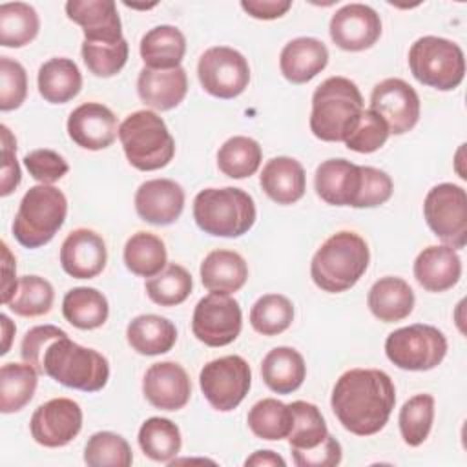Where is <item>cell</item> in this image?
I'll return each mask as SVG.
<instances>
[{
    "mask_svg": "<svg viewBox=\"0 0 467 467\" xmlns=\"http://www.w3.org/2000/svg\"><path fill=\"white\" fill-rule=\"evenodd\" d=\"M38 93L49 104H66L80 93L82 75L78 66L66 57H55L38 69Z\"/></svg>",
    "mask_w": 467,
    "mask_h": 467,
    "instance_id": "1f68e13d",
    "label": "cell"
},
{
    "mask_svg": "<svg viewBox=\"0 0 467 467\" xmlns=\"http://www.w3.org/2000/svg\"><path fill=\"white\" fill-rule=\"evenodd\" d=\"M243 328V312L230 294L210 292L193 308L192 332L208 347H226L237 339Z\"/></svg>",
    "mask_w": 467,
    "mask_h": 467,
    "instance_id": "4fadbf2b",
    "label": "cell"
},
{
    "mask_svg": "<svg viewBox=\"0 0 467 467\" xmlns=\"http://www.w3.org/2000/svg\"><path fill=\"white\" fill-rule=\"evenodd\" d=\"M363 111L359 88L347 77L323 80L312 95L310 131L325 142H343Z\"/></svg>",
    "mask_w": 467,
    "mask_h": 467,
    "instance_id": "3957f363",
    "label": "cell"
},
{
    "mask_svg": "<svg viewBox=\"0 0 467 467\" xmlns=\"http://www.w3.org/2000/svg\"><path fill=\"white\" fill-rule=\"evenodd\" d=\"M409 67L420 84L451 91L465 77V57L456 42L427 35L410 46Z\"/></svg>",
    "mask_w": 467,
    "mask_h": 467,
    "instance_id": "ba28073f",
    "label": "cell"
},
{
    "mask_svg": "<svg viewBox=\"0 0 467 467\" xmlns=\"http://www.w3.org/2000/svg\"><path fill=\"white\" fill-rule=\"evenodd\" d=\"M27 97V75L18 60L0 57V109L11 111Z\"/></svg>",
    "mask_w": 467,
    "mask_h": 467,
    "instance_id": "c3c4849f",
    "label": "cell"
},
{
    "mask_svg": "<svg viewBox=\"0 0 467 467\" xmlns=\"http://www.w3.org/2000/svg\"><path fill=\"white\" fill-rule=\"evenodd\" d=\"M414 277L427 292H445L462 277V259L447 244L423 248L414 261Z\"/></svg>",
    "mask_w": 467,
    "mask_h": 467,
    "instance_id": "cb8c5ba5",
    "label": "cell"
},
{
    "mask_svg": "<svg viewBox=\"0 0 467 467\" xmlns=\"http://www.w3.org/2000/svg\"><path fill=\"white\" fill-rule=\"evenodd\" d=\"M341 443L332 434H328V438L319 447L294 454L292 458L297 467H334L341 462Z\"/></svg>",
    "mask_w": 467,
    "mask_h": 467,
    "instance_id": "db71d44e",
    "label": "cell"
},
{
    "mask_svg": "<svg viewBox=\"0 0 467 467\" xmlns=\"http://www.w3.org/2000/svg\"><path fill=\"white\" fill-rule=\"evenodd\" d=\"M368 244L356 232L341 230L330 235L314 254L310 277L317 288L339 294L352 288L368 268Z\"/></svg>",
    "mask_w": 467,
    "mask_h": 467,
    "instance_id": "7a4b0ae2",
    "label": "cell"
},
{
    "mask_svg": "<svg viewBox=\"0 0 467 467\" xmlns=\"http://www.w3.org/2000/svg\"><path fill=\"white\" fill-rule=\"evenodd\" d=\"M367 305L372 316L379 321L396 323L409 317V314L412 312L414 292L405 279L385 275L370 286Z\"/></svg>",
    "mask_w": 467,
    "mask_h": 467,
    "instance_id": "83f0119b",
    "label": "cell"
},
{
    "mask_svg": "<svg viewBox=\"0 0 467 467\" xmlns=\"http://www.w3.org/2000/svg\"><path fill=\"white\" fill-rule=\"evenodd\" d=\"M55 290L51 283L40 275H22L11 301L5 305L11 312L22 317L44 316L51 310Z\"/></svg>",
    "mask_w": 467,
    "mask_h": 467,
    "instance_id": "b9f144b4",
    "label": "cell"
},
{
    "mask_svg": "<svg viewBox=\"0 0 467 467\" xmlns=\"http://www.w3.org/2000/svg\"><path fill=\"white\" fill-rule=\"evenodd\" d=\"M38 372L29 363H5L0 368V410L4 414L22 410L36 390Z\"/></svg>",
    "mask_w": 467,
    "mask_h": 467,
    "instance_id": "836d02e7",
    "label": "cell"
},
{
    "mask_svg": "<svg viewBox=\"0 0 467 467\" xmlns=\"http://www.w3.org/2000/svg\"><path fill=\"white\" fill-rule=\"evenodd\" d=\"M328 64L327 46L314 36H297L285 44L279 55L283 77L292 84H305Z\"/></svg>",
    "mask_w": 467,
    "mask_h": 467,
    "instance_id": "d4e9b609",
    "label": "cell"
},
{
    "mask_svg": "<svg viewBox=\"0 0 467 467\" xmlns=\"http://www.w3.org/2000/svg\"><path fill=\"white\" fill-rule=\"evenodd\" d=\"M241 7L257 20H274L283 16L290 7V0H243Z\"/></svg>",
    "mask_w": 467,
    "mask_h": 467,
    "instance_id": "11a10c76",
    "label": "cell"
},
{
    "mask_svg": "<svg viewBox=\"0 0 467 467\" xmlns=\"http://www.w3.org/2000/svg\"><path fill=\"white\" fill-rule=\"evenodd\" d=\"M139 447L153 462L170 463L181 451L182 438L179 427L168 418H148L139 429Z\"/></svg>",
    "mask_w": 467,
    "mask_h": 467,
    "instance_id": "d590c367",
    "label": "cell"
},
{
    "mask_svg": "<svg viewBox=\"0 0 467 467\" xmlns=\"http://www.w3.org/2000/svg\"><path fill=\"white\" fill-rule=\"evenodd\" d=\"M188 91V77L184 67L151 69L142 67L137 78V93L140 100L159 111L177 108Z\"/></svg>",
    "mask_w": 467,
    "mask_h": 467,
    "instance_id": "603a6c76",
    "label": "cell"
},
{
    "mask_svg": "<svg viewBox=\"0 0 467 467\" xmlns=\"http://www.w3.org/2000/svg\"><path fill=\"white\" fill-rule=\"evenodd\" d=\"M144 398L161 410H179L192 396L188 372L175 361L153 363L142 378Z\"/></svg>",
    "mask_w": 467,
    "mask_h": 467,
    "instance_id": "d6986e66",
    "label": "cell"
},
{
    "mask_svg": "<svg viewBox=\"0 0 467 467\" xmlns=\"http://www.w3.org/2000/svg\"><path fill=\"white\" fill-rule=\"evenodd\" d=\"M15 272H16V261L9 252V246L2 243V303L4 305H7L16 292L18 279Z\"/></svg>",
    "mask_w": 467,
    "mask_h": 467,
    "instance_id": "9f6ffc18",
    "label": "cell"
},
{
    "mask_svg": "<svg viewBox=\"0 0 467 467\" xmlns=\"http://www.w3.org/2000/svg\"><path fill=\"white\" fill-rule=\"evenodd\" d=\"M66 15L84 31L86 42L117 44L122 36V24L113 0H69Z\"/></svg>",
    "mask_w": 467,
    "mask_h": 467,
    "instance_id": "7402d4cb",
    "label": "cell"
},
{
    "mask_svg": "<svg viewBox=\"0 0 467 467\" xmlns=\"http://www.w3.org/2000/svg\"><path fill=\"white\" fill-rule=\"evenodd\" d=\"M67 215V199L53 184L31 186L13 221V235L26 248L47 244L62 228Z\"/></svg>",
    "mask_w": 467,
    "mask_h": 467,
    "instance_id": "52a82bcc",
    "label": "cell"
},
{
    "mask_svg": "<svg viewBox=\"0 0 467 467\" xmlns=\"http://www.w3.org/2000/svg\"><path fill=\"white\" fill-rule=\"evenodd\" d=\"M128 345L142 356H159L173 348L177 341L175 325L157 314H140L126 327Z\"/></svg>",
    "mask_w": 467,
    "mask_h": 467,
    "instance_id": "f1b7e54d",
    "label": "cell"
},
{
    "mask_svg": "<svg viewBox=\"0 0 467 467\" xmlns=\"http://www.w3.org/2000/svg\"><path fill=\"white\" fill-rule=\"evenodd\" d=\"M62 336H67L62 328L55 325H38L33 327L26 332L22 345H20V354L22 359L36 368V372H42V356L47 348V345Z\"/></svg>",
    "mask_w": 467,
    "mask_h": 467,
    "instance_id": "f907efd6",
    "label": "cell"
},
{
    "mask_svg": "<svg viewBox=\"0 0 467 467\" xmlns=\"http://www.w3.org/2000/svg\"><path fill=\"white\" fill-rule=\"evenodd\" d=\"M62 314L67 323L80 330H93L106 323L109 305L102 292L91 286H77L66 292L62 299Z\"/></svg>",
    "mask_w": 467,
    "mask_h": 467,
    "instance_id": "d6a6232c",
    "label": "cell"
},
{
    "mask_svg": "<svg viewBox=\"0 0 467 467\" xmlns=\"http://www.w3.org/2000/svg\"><path fill=\"white\" fill-rule=\"evenodd\" d=\"M0 325H2V336H4V343H2V350H0V354L4 356V354H7V352H9L11 339H13V336H15L16 327L11 323V319H9L5 314H2V316H0Z\"/></svg>",
    "mask_w": 467,
    "mask_h": 467,
    "instance_id": "680465c9",
    "label": "cell"
},
{
    "mask_svg": "<svg viewBox=\"0 0 467 467\" xmlns=\"http://www.w3.org/2000/svg\"><path fill=\"white\" fill-rule=\"evenodd\" d=\"M197 77L206 93L228 100L239 97L246 89L250 82V66L237 49L213 46L201 55Z\"/></svg>",
    "mask_w": 467,
    "mask_h": 467,
    "instance_id": "7c38bea8",
    "label": "cell"
},
{
    "mask_svg": "<svg viewBox=\"0 0 467 467\" xmlns=\"http://www.w3.org/2000/svg\"><path fill=\"white\" fill-rule=\"evenodd\" d=\"M82 60L89 73L100 78L117 75L128 62L130 46L126 38L117 44H99V42H82Z\"/></svg>",
    "mask_w": 467,
    "mask_h": 467,
    "instance_id": "bcb514c9",
    "label": "cell"
},
{
    "mask_svg": "<svg viewBox=\"0 0 467 467\" xmlns=\"http://www.w3.org/2000/svg\"><path fill=\"white\" fill-rule=\"evenodd\" d=\"M67 135L84 150H104L111 146L119 135L117 117L100 102H84L69 113Z\"/></svg>",
    "mask_w": 467,
    "mask_h": 467,
    "instance_id": "e0dca14e",
    "label": "cell"
},
{
    "mask_svg": "<svg viewBox=\"0 0 467 467\" xmlns=\"http://www.w3.org/2000/svg\"><path fill=\"white\" fill-rule=\"evenodd\" d=\"M57 383L84 392L102 390L109 379V363L95 348L62 336L51 341L42 356V372Z\"/></svg>",
    "mask_w": 467,
    "mask_h": 467,
    "instance_id": "277c9868",
    "label": "cell"
},
{
    "mask_svg": "<svg viewBox=\"0 0 467 467\" xmlns=\"http://www.w3.org/2000/svg\"><path fill=\"white\" fill-rule=\"evenodd\" d=\"M246 423L257 438L279 441L283 438H288L294 425V414L290 405L275 398H265L252 405Z\"/></svg>",
    "mask_w": 467,
    "mask_h": 467,
    "instance_id": "74e56055",
    "label": "cell"
},
{
    "mask_svg": "<svg viewBox=\"0 0 467 467\" xmlns=\"http://www.w3.org/2000/svg\"><path fill=\"white\" fill-rule=\"evenodd\" d=\"M199 385L215 410L230 412L246 398L252 385V368L241 356H223L201 368Z\"/></svg>",
    "mask_w": 467,
    "mask_h": 467,
    "instance_id": "8fae6325",
    "label": "cell"
},
{
    "mask_svg": "<svg viewBox=\"0 0 467 467\" xmlns=\"http://www.w3.org/2000/svg\"><path fill=\"white\" fill-rule=\"evenodd\" d=\"M288 405L294 414V425L288 434L292 456L319 447L330 434L321 410L314 403L303 400L292 401Z\"/></svg>",
    "mask_w": 467,
    "mask_h": 467,
    "instance_id": "8d00e7d4",
    "label": "cell"
},
{
    "mask_svg": "<svg viewBox=\"0 0 467 467\" xmlns=\"http://www.w3.org/2000/svg\"><path fill=\"white\" fill-rule=\"evenodd\" d=\"M255 217V202L241 188H204L193 199L197 226L215 237H241L254 226Z\"/></svg>",
    "mask_w": 467,
    "mask_h": 467,
    "instance_id": "5b68a950",
    "label": "cell"
},
{
    "mask_svg": "<svg viewBox=\"0 0 467 467\" xmlns=\"http://www.w3.org/2000/svg\"><path fill=\"white\" fill-rule=\"evenodd\" d=\"M106 261V243L89 228L73 230L60 246V266L75 279L97 277L104 270Z\"/></svg>",
    "mask_w": 467,
    "mask_h": 467,
    "instance_id": "44dd1931",
    "label": "cell"
},
{
    "mask_svg": "<svg viewBox=\"0 0 467 467\" xmlns=\"http://www.w3.org/2000/svg\"><path fill=\"white\" fill-rule=\"evenodd\" d=\"M389 135L390 131L385 120L372 109H363L343 142L352 151L372 153L387 142Z\"/></svg>",
    "mask_w": 467,
    "mask_h": 467,
    "instance_id": "7dc6e473",
    "label": "cell"
},
{
    "mask_svg": "<svg viewBox=\"0 0 467 467\" xmlns=\"http://www.w3.org/2000/svg\"><path fill=\"white\" fill-rule=\"evenodd\" d=\"M31 436L44 447H64L82 429V409L69 398H53L36 407L29 421Z\"/></svg>",
    "mask_w": 467,
    "mask_h": 467,
    "instance_id": "9a60e30c",
    "label": "cell"
},
{
    "mask_svg": "<svg viewBox=\"0 0 467 467\" xmlns=\"http://www.w3.org/2000/svg\"><path fill=\"white\" fill-rule=\"evenodd\" d=\"M259 184L274 202L294 204L306 190L305 168L294 157H274L263 166Z\"/></svg>",
    "mask_w": 467,
    "mask_h": 467,
    "instance_id": "484cf974",
    "label": "cell"
},
{
    "mask_svg": "<svg viewBox=\"0 0 467 467\" xmlns=\"http://www.w3.org/2000/svg\"><path fill=\"white\" fill-rule=\"evenodd\" d=\"M192 288L193 281L190 272L177 263L166 265L157 275L148 277L144 285L148 297L161 306H175L184 303L192 294Z\"/></svg>",
    "mask_w": 467,
    "mask_h": 467,
    "instance_id": "60d3db41",
    "label": "cell"
},
{
    "mask_svg": "<svg viewBox=\"0 0 467 467\" xmlns=\"http://www.w3.org/2000/svg\"><path fill=\"white\" fill-rule=\"evenodd\" d=\"M186 53V38L175 26H155L140 38V57L146 67L173 69L179 67Z\"/></svg>",
    "mask_w": 467,
    "mask_h": 467,
    "instance_id": "4dcf8cb0",
    "label": "cell"
},
{
    "mask_svg": "<svg viewBox=\"0 0 467 467\" xmlns=\"http://www.w3.org/2000/svg\"><path fill=\"white\" fill-rule=\"evenodd\" d=\"M126 268L140 277L157 275L168 263L162 239L151 232H137L124 244Z\"/></svg>",
    "mask_w": 467,
    "mask_h": 467,
    "instance_id": "e575fe53",
    "label": "cell"
},
{
    "mask_svg": "<svg viewBox=\"0 0 467 467\" xmlns=\"http://www.w3.org/2000/svg\"><path fill=\"white\" fill-rule=\"evenodd\" d=\"M261 376L270 390L277 394H290L303 385L306 365L296 348L275 347L263 358Z\"/></svg>",
    "mask_w": 467,
    "mask_h": 467,
    "instance_id": "f546056e",
    "label": "cell"
},
{
    "mask_svg": "<svg viewBox=\"0 0 467 467\" xmlns=\"http://www.w3.org/2000/svg\"><path fill=\"white\" fill-rule=\"evenodd\" d=\"M263 161V150L252 137L235 135L223 142L217 151L219 170L232 179H246L254 175Z\"/></svg>",
    "mask_w": 467,
    "mask_h": 467,
    "instance_id": "f35d334b",
    "label": "cell"
},
{
    "mask_svg": "<svg viewBox=\"0 0 467 467\" xmlns=\"http://www.w3.org/2000/svg\"><path fill=\"white\" fill-rule=\"evenodd\" d=\"M363 184V166L347 159H328L316 168V193L332 206H358Z\"/></svg>",
    "mask_w": 467,
    "mask_h": 467,
    "instance_id": "ac0fdd59",
    "label": "cell"
},
{
    "mask_svg": "<svg viewBox=\"0 0 467 467\" xmlns=\"http://www.w3.org/2000/svg\"><path fill=\"white\" fill-rule=\"evenodd\" d=\"M392 190V179L383 170L363 166V184L356 208H376L390 199Z\"/></svg>",
    "mask_w": 467,
    "mask_h": 467,
    "instance_id": "816d5d0a",
    "label": "cell"
},
{
    "mask_svg": "<svg viewBox=\"0 0 467 467\" xmlns=\"http://www.w3.org/2000/svg\"><path fill=\"white\" fill-rule=\"evenodd\" d=\"M423 215L432 234L447 246L460 250L467 244V193L462 186H432L423 201Z\"/></svg>",
    "mask_w": 467,
    "mask_h": 467,
    "instance_id": "30bf717a",
    "label": "cell"
},
{
    "mask_svg": "<svg viewBox=\"0 0 467 467\" xmlns=\"http://www.w3.org/2000/svg\"><path fill=\"white\" fill-rule=\"evenodd\" d=\"M24 166L27 168L29 175L40 184H53L60 181L69 170L66 159L60 153L47 148L29 151L24 157Z\"/></svg>",
    "mask_w": 467,
    "mask_h": 467,
    "instance_id": "681fc988",
    "label": "cell"
},
{
    "mask_svg": "<svg viewBox=\"0 0 467 467\" xmlns=\"http://www.w3.org/2000/svg\"><path fill=\"white\" fill-rule=\"evenodd\" d=\"M385 354L401 370H431L443 361L447 337L432 325H409L387 336Z\"/></svg>",
    "mask_w": 467,
    "mask_h": 467,
    "instance_id": "9c48e42d",
    "label": "cell"
},
{
    "mask_svg": "<svg viewBox=\"0 0 467 467\" xmlns=\"http://www.w3.org/2000/svg\"><path fill=\"white\" fill-rule=\"evenodd\" d=\"M370 109L385 120L390 133L403 135L418 124L420 97L409 82L385 78L370 93Z\"/></svg>",
    "mask_w": 467,
    "mask_h": 467,
    "instance_id": "5bb4252c",
    "label": "cell"
},
{
    "mask_svg": "<svg viewBox=\"0 0 467 467\" xmlns=\"http://www.w3.org/2000/svg\"><path fill=\"white\" fill-rule=\"evenodd\" d=\"M394 403V383L379 368H350L343 372L330 396L332 412L356 436L379 432L389 421Z\"/></svg>",
    "mask_w": 467,
    "mask_h": 467,
    "instance_id": "6da1fadb",
    "label": "cell"
},
{
    "mask_svg": "<svg viewBox=\"0 0 467 467\" xmlns=\"http://www.w3.org/2000/svg\"><path fill=\"white\" fill-rule=\"evenodd\" d=\"M40 20L33 5L26 2H7L0 5V46L22 47L35 40Z\"/></svg>",
    "mask_w": 467,
    "mask_h": 467,
    "instance_id": "ab89813d",
    "label": "cell"
},
{
    "mask_svg": "<svg viewBox=\"0 0 467 467\" xmlns=\"http://www.w3.org/2000/svg\"><path fill=\"white\" fill-rule=\"evenodd\" d=\"M184 210V190L171 179H150L135 192L137 215L155 226L175 223Z\"/></svg>",
    "mask_w": 467,
    "mask_h": 467,
    "instance_id": "ffe728a7",
    "label": "cell"
},
{
    "mask_svg": "<svg viewBox=\"0 0 467 467\" xmlns=\"http://www.w3.org/2000/svg\"><path fill=\"white\" fill-rule=\"evenodd\" d=\"M434 421V398L431 394H416L409 398L400 409L398 423L401 438L407 445L418 447L421 445Z\"/></svg>",
    "mask_w": 467,
    "mask_h": 467,
    "instance_id": "ee69618b",
    "label": "cell"
},
{
    "mask_svg": "<svg viewBox=\"0 0 467 467\" xmlns=\"http://www.w3.org/2000/svg\"><path fill=\"white\" fill-rule=\"evenodd\" d=\"M2 131V179H0V195L7 197L20 184L22 173L16 161V139L5 124L0 126Z\"/></svg>",
    "mask_w": 467,
    "mask_h": 467,
    "instance_id": "f5cc1de1",
    "label": "cell"
},
{
    "mask_svg": "<svg viewBox=\"0 0 467 467\" xmlns=\"http://www.w3.org/2000/svg\"><path fill=\"white\" fill-rule=\"evenodd\" d=\"M84 462L89 467H130L133 454L130 443L120 434L100 431L88 440Z\"/></svg>",
    "mask_w": 467,
    "mask_h": 467,
    "instance_id": "f6af8a7d",
    "label": "cell"
},
{
    "mask_svg": "<svg viewBox=\"0 0 467 467\" xmlns=\"http://www.w3.org/2000/svg\"><path fill=\"white\" fill-rule=\"evenodd\" d=\"M119 139L128 162L140 171L161 170L175 155V140L164 120L150 109L130 113L119 126Z\"/></svg>",
    "mask_w": 467,
    "mask_h": 467,
    "instance_id": "8992f818",
    "label": "cell"
},
{
    "mask_svg": "<svg viewBox=\"0 0 467 467\" xmlns=\"http://www.w3.org/2000/svg\"><path fill=\"white\" fill-rule=\"evenodd\" d=\"M330 38L345 51H363L372 47L381 36L379 15L365 4H347L330 18Z\"/></svg>",
    "mask_w": 467,
    "mask_h": 467,
    "instance_id": "2e32d148",
    "label": "cell"
},
{
    "mask_svg": "<svg viewBox=\"0 0 467 467\" xmlns=\"http://www.w3.org/2000/svg\"><path fill=\"white\" fill-rule=\"evenodd\" d=\"M244 465H255V467H274V465H279V467H285L286 462L275 454L274 451H255L252 456H248L244 460Z\"/></svg>",
    "mask_w": 467,
    "mask_h": 467,
    "instance_id": "6f0895ef",
    "label": "cell"
},
{
    "mask_svg": "<svg viewBox=\"0 0 467 467\" xmlns=\"http://www.w3.org/2000/svg\"><path fill=\"white\" fill-rule=\"evenodd\" d=\"M294 321V305L281 294H265L250 308V325L263 336H277Z\"/></svg>",
    "mask_w": 467,
    "mask_h": 467,
    "instance_id": "7bdbcfd3",
    "label": "cell"
},
{
    "mask_svg": "<svg viewBox=\"0 0 467 467\" xmlns=\"http://www.w3.org/2000/svg\"><path fill=\"white\" fill-rule=\"evenodd\" d=\"M201 281L206 290L217 294H234L248 279V265L234 250H212L201 263Z\"/></svg>",
    "mask_w": 467,
    "mask_h": 467,
    "instance_id": "4316f807",
    "label": "cell"
}]
</instances>
